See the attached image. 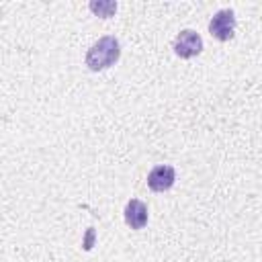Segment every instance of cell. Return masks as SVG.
Returning a JSON list of instances; mask_svg holds the SVG:
<instances>
[{
  "instance_id": "277c9868",
  "label": "cell",
  "mask_w": 262,
  "mask_h": 262,
  "mask_svg": "<svg viewBox=\"0 0 262 262\" xmlns=\"http://www.w3.org/2000/svg\"><path fill=\"white\" fill-rule=\"evenodd\" d=\"M174 182H176V170L172 166H168V164H160L147 174V186L154 192L170 190L174 186Z\"/></svg>"
},
{
  "instance_id": "6da1fadb",
  "label": "cell",
  "mask_w": 262,
  "mask_h": 262,
  "mask_svg": "<svg viewBox=\"0 0 262 262\" xmlns=\"http://www.w3.org/2000/svg\"><path fill=\"white\" fill-rule=\"evenodd\" d=\"M121 57V43L115 35H104L100 37L88 51H86V66L90 72H102L113 68Z\"/></svg>"
},
{
  "instance_id": "3957f363",
  "label": "cell",
  "mask_w": 262,
  "mask_h": 262,
  "mask_svg": "<svg viewBox=\"0 0 262 262\" xmlns=\"http://www.w3.org/2000/svg\"><path fill=\"white\" fill-rule=\"evenodd\" d=\"M172 47H174V53L178 57L190 59V57H194V55H199L203 51V37L192 29H184V31H180L176 35Z\"/></svg>"
},
{
  "instance_id": "5b68a950",
  "label": "cell",
  "mask_w": 262,
  "mask_h": 262,
  "mask_svg": "<svg viewBox=\"0 0 262 262\" xmlns=\"http://www.w3.org/2000/svg\"><path fill=\"white\" fill-rule=\"evenodd\" d=\"M147 205L139 199H131L125 205V223L131 229H143L147 225Z\"/></svg>"
},
{
  "instance_id": "7a4b0ae2",
  "label": "cell",
  "mask_w": 262,
  "mask_h": 262,
  "mask_svg": "<svg viewBox=\"0 0 262 262\" xmlns=\"http://www.w3.org/2000/svg\"><path fill=\"white\" fill-rule=\"evenodd\" d=\"M209 33L217 41H229L235 35V12L231 8L217 10L209 20Z\"/></svg>"
},
{
  "instance_id": "8992f818",
  "label": "cell",
  "mask_w": 262,
  "mask_h": 262,
  "mask_svg": "<svg viewBox=\"0 0 262 262\" xmlns=\"http://www.w3.org/2000/svg\"><path fill=\"white\" fill-rule=\"evenodd\" d=\"M90 10L92 12H96L98 16H102V18H108L115 10H117V2H92L90 4Z\"/></svg>"
},
{
  "instance_id": "52a82bcc",
  "label": "cell",
  "mask_w": 262,
  "mask_h": 262,
  "mask_svg": "<svg viewBox=\"0 0 262 262\" xmlns=\"http://www.w3.org/2000/svg\"><path fill=\"white\" fill-rule=\"evenodd\" d=\"M92 237H94V229L90 227V229H88V235H86V244H84V248H86V250H90V248H92V246H90V244H92Z\"/></svg>"
}]
</instances>
